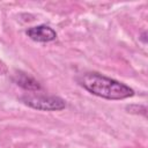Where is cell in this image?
<instances>
[{"instance_id": "cell-5", "label": "cell", "mask_w": 148, "mask_h": 148, "mask_svg": "<svg viewBox=\"0 0 148 148\" xmlns=\"http://www.w3.org/2000/svg\"><path fill=\"white\" fill-rule=\"evenodd\" d=\"M6 73H7V67H6L5 62L0 60V75H3Z\"/></svg>"}, {"instance_id": "cell-2", "label": "cell", "mask_w": 148, "mask_h": 148, "mask_svg": "<svg viewBox=\"0 0 148 148\" xmlns=\"http://www.w3.org/2000/svg\"><path fill=\"white\" fill-rule=\"evenodd\" d=\"M21 101L29 108L40 111H60L66 108V102L59 96L46 95H25Z\"/></svg>"}, {"instance_id": "cell-1", "label": "cell", "mask_w": 148, "mask_h": 148, "mask_svg": "<svg viewBox=\"0 0 148 148\" xmlns=\"http://www.w3.org/2000/svg\"><path fill=\"white\" fill-rule=\"evenodd\" d=\"M77 81L89 92L105 99H125L134 95L131 87L96 72L84 73L79 76Z\"/></svg>"}, {"instance_id": "cell-3", "label": "cell", "mask_w": 148, "mask_h": 148, "mask_svg": "<svg viewBox=\"0 0 148 148\" xmlns=\"http://www.w3.org/2000/svg\"><path fill=\"white\" fill-rule=\"evenodd\" d=\"M27 35L29 38L38 43H49L57 38V32L46 24H40L29 28L27 30Z\"/></svg>"}, {"instance_id": "cell-4", "label": "cell", "mask_w": 148, "mask_h": 148, "mask_svg": "<svg viewBox=\"0 0 148 148\" xmlns=\"http://www.w3.org/2000/svg\"><path fill=\"white\" fill-rule=\"evenodd\" d=\"M12 79L17 86H20L21 88L29 90V91H37L42 88L39 82L36 79H34L32 76H30L29 74L23 73V72H15Z\"/></svg>"}]
</instances>
